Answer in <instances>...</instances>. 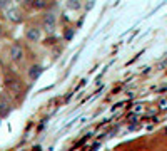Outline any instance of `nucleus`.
<instances>
[{
  "label": "nucleus",
  "instance_id": "nucleus-8",
  "mask_svg": "<svg viewBox=\"0 0 167 151\" xmlns=\"http://www.w3.org/2000/svg\"><path fill=\"white\" fill-rule=\"evenodd\" d=\"M32 5H34L35 9H45L47 2H45V0H34V2H32Z\"/></svg>",
  "mask_w": 167,
  "mask_h": 151
},
{
  "label": "nucleus",
  "instance_id": "nucleus-9",
  "mask_svg": "<svg viewBox=\"0 0 167 151\" xmlns=\"http://www.w3.org/2000/svg\"><path fill=\"white\" fill-rule=\"evenodd\" d=\"M0 9L9 10V9H10V2H5V0H0Z\"/></svg>",
  "mask_w": 167,
  "mask_h": 151
},
{
  "label": "nucleus",
  "instance_id": "nucleus-5",
  "mask_svg": "<svg viewBox=\"0 0 167 151\" xmlns=\"http://www.w3.org/2000/svg\"><path fill=\"white\" fill-rule=\"evenodd\" d=\"M10 113V104L7 103V99L0 97V118H7Z\"/></svg>",
  "mask_w": 167,
  "mask_h": 151
},
{
  "label": "nucleus",
  "instance_id": "nucleus-4",
  "mask_svg": "<svg viewBox=\"0 0 167 151\" xmlns=\"http://www.w3.org/2000/svg\"><path fill=\"white\" fill-rule=\"evenodd\" d=\"M44 29L47 32H54V29H55V15L54 14H47L44 17Z\"/></svg>",
  "mask_w": 167,
  "mask_h": 151
},
{
  "label": "nucleus",
  "instance_id": "nucleus-3",
  "mask_svg": "<svg viewBox=\"0 0 167 151\" xmlns=\"http://www.w3.org/2000/svg\"><path fill=\"white\" fill-rule=\"evenodd\" d=\"M5 17L9 19L10 22H14V24L22 22V14H20L17 9H9V10H5Z\"/></svg>",
  "mask_w": 167,
  "mask_h": 151
},
{
  "label": "nucleus",
  "instance_id": "nucleus-2",
  "mask_svg": "<svg viewBox=\"0 0 167 151\" xmlns=\"http://www.w3.org/2000/svg\"><path fill=\"white\" fill-rule=\"evenodd\" d=\"M10 57H12V60H15V62H20V60L23 59V49L20 44H14L10 49Z\"/></svg>",
  "mask_w": 167,
  "mask_h": 151
},
{
  "label": "nucleus",
  "instance_id": "nucleus-10",
  "mask_svg": "<svg viewBox=\"0 0 167 151\" xmlns=\"http://www.w3.org/2000/svg\"><path fill=\"white\" fill-rule=\"evenodd\" d=\"M3 34V29H2V25H0V35H2Z\"/></svg>",
  "mask_w": 167,
  "mask_h": 151
},
{
  "label": "nucleus",
  "instance_id": "nucleus-6",
  "mask_svg": "<svg viewBox=\"0 0 167 151\" xmlns=\"http://www.w3.org/2000/svg\"><path fill=\"white\" fill-rule=\"evenodd\" d=\"M42 72H44L42 66H32L28 69V77H30V79H39Z\"/></svg>",
  "mask_w": 167,
  "mask_h": 151
},
{
  "label": "nucleus",
  "instance_id": "nucleus-1",
  "mask_svg": "<svg viewBox=\"0 0 167 151\" xmlns=\"http://www.w3.org/2000/svg\"><path fill=\"white\" fill-rule=\"evenodd\" d=\"M25 37L28 42H39L40 39H42V32H40V29L37 27H28L25 30Z\"/></svg>",
  "mask_w": 167,
  "mask_h": 151
},
{
  "label": "nucleus",
  "instance_id": "nucleus-7",
  "mask_svg": "<svg viewBox=\"0 0 167 151\" xmlns=\"http://www.w3.org/2000/svg\"><path fill=\"white\" fill-rule=\"evenodd\" d=\"M67 7H69V9H72V10H79L80 7H82V3L77 2V0H74V2L70 0V2H67Z\"/></svg>",
  "mask_w": 167,
  "mask_h": 151
}]
</instances>
